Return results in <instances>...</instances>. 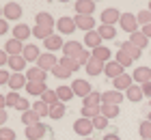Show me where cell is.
Wrapping results in <instances>:
<instances>
[{
  "instance_id": "cell-1",
  "label": "cell",
  "mask_w": 151,
  "mask_h": 140,
  "mask_svg": "<svg viewBox=\"0 0 151 140\" xmlns=\"http://www.w3.org/2000/svg\"><path fill=\"white\" fill-rule=\"evenodd\" d=\"M73 131L78 136H82V138H88L95 131V127H93V121L91 118H78V121L73 123Z\"/></svg>"
},
{
  "instance_id": "cell-2",
  "label": "cell",
  "mask_w": 151,
  "mask_h": 140,
  "mask_svg": "<svg viewBox=\"0 0 151 140\" xmlns=\"http://www.w3.org/2000/svg\"><path fill=\"white\" fill-rule=\"evenodd\" d=\"M119 24H121V30H125V32H129V34L138 32V19H136L134 13H123Z\"/></svg>"
},
{
  "instance_id": "cell-3",
  "label": "cell",
  "mask_w": 151,
  "mask_h": 140,
  "mask_svg": "<svg viewBox=\"0 0 151 140\" xmlns=\"http://www.w3.org/2000/svg\"><path fill=\"white\" fill-rule=\"evenodd\" d=\"M84 52V45L80 43V41H67L65 47H63V56H67V58H76L78 60V56Z\"/></svg>"
},
{
  "instance_id": "cell-4",
  "label": "cell",
  "mask_w": 151,
  "mask_h": 140,
  "mask_svg": "<svg viewBox=\"0 0 151 140\" xmlns=\"http://www.w3.org/2000/svg\"><path fill=\"white\" fill-rule=\"evenodd\" d=\"M47 131H50V127L39 123V125H32V127H26V138L28 140H43V136Z\"/></svg>"
},
{
  "instance_id": "cell-5",
  "label": "cell",
  "mask_w": 151,
  "mask_h": 140,
  "mask_svg": "<svg viewBox=\"0 0 151 140\" xmlns=\"http://www.w3.org/2000/svg\"><path fill=\"white\" fill-rule=\"evenodd\" d=\"M56 65H58L56 56L50 54V52L41 54V56H39V60H37V67H39V69H43V71H52V69L56 67Z\"/></svg>"
},
{
  "instance_id": "cell-6",
  "label": "cell",
  "mask_w": 151,
  "mask_h": 140,
  "mask_svg": "<svg viewBox=\"0 0 151 140\" xmlns=\"http://www.w3.org/2000/svg\"><path fill=\"white\" fill-rule=\"evenodd\" d=\"M56 28H58V32H63V34H71L73 30H78L73 17H67V15H63V17L56 19Z\"/></svg>"
},
{
  "instance_id": "cell-7",
  "label": "cell",
  "mask_w": 151,
  "mask_h": 140,
  "mask_svg": "<svg viewBox=\"0 0 151 140\" xmlns=\"http://www.w3.org/2000/svg\"><path fill=\"white\" fill-rule=\"evenodd\" d=\"M121 15H123V13H119L114 6H110V9H104V11H101V24L114 26L116 22H121Z\"/></svg>"
},
{
  "instance_id": "cell-8",
  "label": "cell",
  "mask_w": 151,
  "mask_h": 140,
  "mask_svg": "<svg viewBox=\"0 0 151 140\" xmlns=\"http://www.w3.org/2000/svg\"><path fill=\"white\" fill-rule=\"evenodd\" d=\"M125 99L121 90H106L101 93V103H108V106H121V101Z\"/></svg>"
},
{
  "instance_id": "cell-9",
  "label": "cell",
  "mask_w": 151,
  "mask_h": 140,
  "mask_svg": "<svg viewBox=\"0 0 151 140\" xmlns=\"http://www.w3.org/2000/svg\"><path fill=\"white\" fill-rule=\"evenodd\" d=\"M71 88H73V93H76V97H88L93 93L91 90V84H88V80H73V84H71Z\"/></svg>"
},
{
  "instance_id": "cell-10",
  "label": "cell",
  "mask_w": 151,
  "mask_h": 140,
  "mask_svg": "<svg viewBox=\"0 0 151 140\" xmlns=\"http://www.w3.org/2000/svg\"><path fill=\"white\" fill-rule=\"evenodd\" d=\"M2 15H4V19H19L22 17V6L17 2H6L2 6Z\"/></svg>"
},
{
  "instance_id": "cell-11",
  "label": "cell",
  "mask_w": 151,
  "mask_h": 140,
  "mask_svg": "<svg viewBox=\"0 0 151 140\" xmlns=\"http://www.w3.org/2000/svg\"><path fill=\"white\" fill-rule=\"evenodd\" d=\"M73 22H76V26H78V28L84 30V34L91 32V30H95V19H93V15H76Z\"/></svg>"
},
{
  "instance_id": "cell-12",
  "label": "cell",
  "mask_w": 151,
  "mask_h": 140,
  "mask_svg": "<svg viewBox=\"0 0 151 140\" xmlns=\"http://www.w3.org/2000/svg\"><path fill=\"white\" fill-rule=\"evenodd\" d=\"M24 47H26V45L22 43V41L9 39V41L4 43V52L9 54V56H22V54H24Z\"/></svg>"
},
{
  "instance_id": "cell-13",
  "label": "cell",
  "mask_w": 151,
  "mask_h": 140,
  "mask_svg": "<svg viewBox=\"0 0 151 140\" xmlns=\"http://www.w3.org/2000/svg\"><path fill=\"white\" fill-rule=\"evenodd\" d=\"M11 30H13V39L22 41V43H24V41L32 34V28H30L28 24H17L15 28H11Z\"/></svg>"
},
{
  "instance_id": "cell-14",
  "label": "cell",
  "mask_w": 151,
  "mask_h": 140,
  "mask_svg": "<svg viewBox=\"0 0 151 140\" xmlns=\"http://www.w3.org/2000/svg\"><path fill=\"white\" fill-rule=\"evenodd\" d=\"M73 9L78 11V15H93L95 2H93V0H78V2L73 4Z\"/></svg>"
},
{
  "instance_id": "cell-15",
  "label": "cell",
  "mask_w": 151,
  "mask_h": 140,
  "mask_svg": "<svg viewBox=\"0 0 151 140\" xmlns=\"http://www.w3.org/2000/svg\"><path fill=\"white\" fill-rule=\"evenodd\" d=\"M26 78H28V82H45L47 80V71L39 69L37 65H32L28 71H26Z\"/></svg>"
},
{
  "instance_id": "cell-16",
  "label": "cell",
  "mask_w": 151,
  "mask_h": 140,
  "mask_svg": "<svg viewBox=\"0 0 151 140\" xmlns=\"http://www.w3.org/2000/svg\"><path fill=\"white\" fill-rule=\"evenodd\" d=\"M43 45H45V50L50 52V54H54L56 50H63V47H65L63 39H60V34H52L50 39H45V41H43Z\"/></svg>"
},
{
  "instance_id": "cell-17",
  "label": "cell",
  "mask_w": 151,
  "mask_h": 140,
  "mask_svg": "<svg viewBox=\"0 0 151 140\" xmlns=\"http://www.w3.org/2000/svg\"><path fill=\"white\" fill-rule=\"evenodd\" d=\"M104 73H106L110 80H116V78H121V75H123V67H121L116 60H110V62H106Z\"/></svg>"
},
{
  "instance_id": "cell-18",
  "label": "cell",
  "mask_w": 151,
  "mask_h": 140,
  "mask_svg": "<svg viewBox=\"0 0 151 140\" xmlns=\"http://www.w3.org/2000/svg\"><path fill=\"white\" fill-rule=\"evenodd\" d=\"M101 41H104V39L99 37L97 30H91V32L84 34V45L91 47V50H97V47H101Z\"/></svg>"
},
{
  "instance_id": "cell-19",
  "label": "cell",
  "mask_w": 151,
  "mask_h": 140,
  "mask_svg": "<svg viewBox=\"0 0 151 140\" xmlns=\"http://www.w3.org/2000/svg\"><path fill=\"white\" fill-rule=\"evenodd\" d=\"M26 84H28L26 73H13L11 80H9V86H11V90H15V93H17L19 88H26Z\"/></svg>"
},
{
  "instance_id": "cell-20",
  "label": "cell",
  "mask_w": 151,
  "mask_h": 140,
  "mask_svg": "<svg viewBox=\"0 0 151 140\" xmlns=\"http://www.w3.org/2000/svg\"><path fill=\"white\" fill-rule=\"evenodd\" d=\"M132 78L136 80L142 86V84H147L151 82V69L149 67H138V69H134V73H132Z\"/></svg>"
},
{
  "instance_id": "cell-21",
  "label": "cell",
  "mask_w": 151,
  "mask_h": 140,
  "mask_svg": "<svg viewBox=\"0 0 151 140\" xmlns=\"http://www.w3.org/2000/svg\"><path fill=\"white\" fill-rule=\"evenodd\" d=\"M119 50H121V52H125V54H127L132 60H138L140 56H142V50H140V47H136V45H132L129 41H123Z\"/></svg>"
},
{
  "instance_id": "cell-22",
  "label": "cell",
  "mask_w": 151,
  "mask_h": 140,
  "mask_svg": "<svg viewBox=\"0 0 151 140\" xmlns=\"http://www.w3.org/2000/svg\"><path fill=\"white\" fill-rule=\"evenodd\" d=\"M45 90H47L45 82H28V84H26V93L32 95V97H41Z\"/></svg>"
},
{
  "instance_id": "cell-23",
  "label": "cell",
  "mask_w": 151,
  "mask_h": 140,
  "mask_svg": "<svg viewBox=\"0 0 151 140\" xmlns=\"http://www.w3.org/2000/svg\"><path fill=\"white\" fill-rule=\"evenodd\" d=\"M112 84H114V90H127L129 86H134V78L132 75H127V73H123L121 78H116V80H112Z\"/></svg>"
},
{
  "instance_id": "cell-24",
  "label": "cell",
  "mask_w": 151,
  "mask_h": 140,
  "mask_svg": "<svg viewBox=\"0 0 151 140\" xmlns=\"http://www.w3.org/2000/svg\"><path fill=\"white\" fill-rule=\"evenodd\" d=\"M37 26L54 28V26H56V19L52 17V13H47V11H39V13H37Z\"/></svg>"
},
{
  "instance_id": "cell-25",
  "label": "cell",
  "mask_w": 151,
  "mask_h": 140,
  "mask_svg": "<svg viewBox=\"0 0 151 140\" xmlns=\"http://www.w3.org/2000/svg\"><path fill=\"white\" fill-rule=\"evenodd\" d=\"M9 67L15 73H22L26 69V58H24V56H9Z\"/></svg>"
},
{
  "instance_id": "cell-26",
  "label": "cell",
  "mask_w": 151,
  "mask_h": 140,
  "mask_svg": "<svg viewBox=\"0 0 151 140\" xmlns=\"http://www.w3.org/2000/svg\"><path fill=\"white\" fill-rule=\"evenodd\" d=\"M104 69H106L104 62H99L97 58H91V60H88V65H86V73L95 78V75H99L101 71H104Z\"/></svg>"
},
{
  "instance_id": "cell-27",
  "label": "cell",
  "mask_w": 151,
  "mask_h": 140,
  "mask_svg": "<svg viewBox=\"0 0 151 140\" xmlns=\"http://www.w3.org/2000/svg\"><path fill=\"white\" fill-rule=\"evenodd\" d=\"M125 97L129 101H134V103H138L142 97H145V93H142V88L138 86V84H134V86H129L127 90H125Z\"/></svg>"
},
{
  "instance_id": "cell-28",
  "label": "cell",
  "mask_w": 151,
  "mask_h": 140,
  "mask_svg": "<svg viewBox=\"0 0 151 140\" xmlns=\"http://www.w3.org/2000/svg\"><path fill=\"white\" fill-rule=\"evenodd\" d=\"M110 56H112V52H110V47H106V45H101V47H97V50H93V58H97L99 62H110Z\"/></svg>"
},
{
  "instance_id": "cell-29",
  "label": "cell",
  "mask_w": 151,
  "mask_h": 140,
  "mask_svg": "<svg viewBox=\"0 0 151 140\" xmlns=\"http://www.w3.org/2000/svg\"><path fill=\"white\" fill-rule=\"evenodd\" d=\"M22 123L26 125V127H32V125H39L41 123V116L37 114L35 110H28V112H24V114H22Z\"/></svg>"
},
{
  "instance_id": "cell-30",
  "label": "cell",
  "mask_w": 151,
  "mask_h": 140,
  "mask_svg": "<svg viewBox=\"0 0 151 140\" xmlns=\"http://www.w3.org/2000/svg\"><path fill=\"white\" fill-rule=\"evenodd\" d=\"M22 56L26 58V62H37V60H39V56H41V52H39V47H37V45H26Z\"/></svg>"
},
{
  "instance_id": "cell-31",
  "label": "cell",
  "mask_w": 151,
  "mask_h": 140,
  "mask_svg": "<svg viewBox=\"0 0 151 140\" xmlns=\"http://www.w3.org/2000/svg\"><path fill=\"white\" fill-rule=\"evenodd\" d=\"M56 95H58V101L60 103H67V101H71L73 99V88L71 86H58L56 88Z\"/></svg>"
},
{
  "instance_id": "cell-32",
  "label": "cell",
  "mask_w": 151,
  "mask_h": 140,
  "mask_svg": "<svg viewBox=\"0 0 151 140\" xmlns=\"http://www.w3.org/2000/svg\"><path fill=\"white\" fill-rule=\"evenodd\" d=\"M129 43H132V45H136V47H140V50H142V47H145V45H149V39L145 37V34H142V30H138V32H134V34H129Z\"/></svg>"
},
{
  "instance_id": "cell-33",
  "label": "cell",
  "mask_w": 151,
  "mask_h": 140,
  "mask_svg": "<svg viewBox=\"0 0 151 140\" xmlns=\"http://www.w3.org/2000/svg\"><path fill=\"white\" fill-rule=\"evenodd\" d=\"M82 106H88V108H99L101 106V93H93L88 95V97H84L82 99Z\"/></svg>"
},
{
  "instance_id": "cell-34",
  "label": "cell",
  "mask_w": 151,
  "mask_h": 140,
  "mask_svg": "<svg viewBox=\"0 0 151 140\" xmlns=\"http://www.w3.org/2000/svg\"><path fill=\"white\" fill-rule=\"evenodd\" d=\"M41 101L47 103L50 108H52V106H56V103H60V101H58V95H56V88H54V90H52V88H47L45 93L41 95Z\"/></svg>"
},
{
  "instance_id": "cell-35",
  "label": "cell",
  "mask_w": 151,
  "mask_h": 140,
  "mask_svg": "<svg viewBox=\"0 0 151 140\" xmlns=\"http://www.w3.org/2000/svg\"><path fill=\"white\" fill-rule=\"evenodd\" d=\"M54 28H45V26H35L32 28V34H35V39H41V41H45V39H50L52 37V32Z\"/></svg>"
},
{
  "instance_id": "cell-36",
  "label": "cell",
  "mask_w": 151,
  "mask_h": 140,
  "mask_svg": "<svg viewBox=\"0 0 151 140\" xmlns=\"http://www.w3.org/2000/svg\"><path fill=\"white\" fill-rule=\"evenodd\" d=\"M58 65H63V67L67 69V71H71V73H73V71H78V69L82 67L76 58H67V56H63V58L58 60Z\"/></svg>"
},
{
  "instance_id": "cell-37",
  "label": "cell",
  "mask_w": 151,
  "mask_h": 140,
  "mask_svg": "<svg viewBox=\"0 0 151 140\" xmlns=\"http://www.w3.org/2000/svg\"><path fill=\"white\" fill-rule=\"evenodd\" d=\"M101 116H106L108 121L110 118L119 116V106H108V103H101Z\"/></svg>"
},
{
  "instance_id": "cell-38",
  "label": "cell",
  "mask_w": 151,
  "mask_h": 140,
  "mask_svg": "<svg viewBox=\"0 0 151 140\" xmlns=\"http://www.w3.org/2000/svg\"><path fill=\"white\" fill-rule=\"evenodd\" d=\"M97 32H99L101 39H114V37H116V28H114V26H106V24H101V26L97 28Z\"/></svg>"
},
{
  "instance_id": "cell-39",
  "label": "cell",
  "mask_w": 151,
  "mask_h": 140,
  "mask_svg": "<svg viewBox=\"0 0 151 140\" xmlns=\"http://www.w3.org/2000/svg\"><path fill=\"white\" fill-rule=\"evenodd\" d=\"M65 114H67V108H65V103H56V106H52V108H50V118H54V121L63 118Z\"/></svg>"
},
{
  "instance_id": "cell-40",
  "label": "cell",
  "mask_w": 151,
  "mask_h": 140,
  "mask_svg": "<svg viewBox=\"0 0 151 140\" xmlns=\"http://www.w3.org/2000/svg\"><path fill=\"white\" fill-rule=\"evenodd\" d=\"M138 134H140V140H151V121H142L138 125Z\"/></svg>"
},
{
  "instance_id": "cell-41",
  "label": "cell",
  "mask_w": 151,
  "mask_h": 140,
  "mask_svg": "<svg viewBox=\"0 0 151 140\" xmlns=\"http://www.w3.org/2000/svg\"><path fill=\"white\" fill-rule=\"evenodd\" d=\"M32 110H35L39 116H50V106H47V103H43L41 99L32 103Z\"/></svg>"
},
{
  "instance_id": "cell-42",
  "label": "cell",
  "mask_w": 151,
  "mask_h": 140,
  "mask_svg": "<svg viewBox=\"0 0 151 140\" xmlns=\"http://www.w3.org/2000/svg\"><path fill=\"white\" fill-rule=\"evenodd\" d=\"M99 114H101V106H99V108L82 106V118H91V121H93V118H95V116H99Z\"/></svg>"
},
{
  "instance_id": "cell-43",
  "label": "cell",
  "mask_w": 151,
  "mask_h": 140,
  "mask_svg": "<svg viewBox=\"0 0 151 140\" xmlns=\"http://www.w3.org/2000/svg\"><path fill=\"white\" fill-rule=\"evenodd\" d=\"M52 75H56L58 80H69V75H71V71H67V69L63 67V65H56L52 69Z\"/></svg>"
},
{
  "instance_id": "cell-44",
  "label": "cell",
  "mask_w": 151,
  "mask_h": 140,
  "mask_svg": "<svg viewBox=\"0 0 151 140\" xmlns=\"http://www.w3.org/2000/svg\"><path fill=\"white\" fill-rule=\"evenodd\" d=\"M114 60H116V62H119V65H121L123 69H125V67H129V65H132V62H134V60H132V58H129V56H127L125 52H121V50H119V52H116V58H114Z\"/></svg>"
},
{
  "instance_id": "cell-45",
  "label": "cell",
  "mask_w": 151,
  "mask_h": 140,
  "mask_svg": "<svg viewBox=\"0 0 151 140\" xmlns=\"http://www.w3.org/2000/svg\"><path fill=\"white\" fill-rule=\"evenodd\" d=\"M136 19H138V24H140V26H149V24H151V11H149V9H145V11H138Z\"/></svg>"
},
{
  "instance_id": "cell-46",
  "label": "cell",
  "mask_w": 151,
  "mask_h": 140,
  "mask_svg": "<svg viewBox=\"0 0 151 140\" xmlns=\"http://www.w3.org/2000/svg\"><path fill=\"white\" fill-rule=\"evenodd\" d=\"M93 127L97 129V131H104V129L108 127V118H106V116H101V114H99V116H95V118H93Z\"/></svg>"
},
{
  "instance_id": "cell-47",
  "label": "cell",
  "mask_w": 151,
  "mask_h": 140,
  "mask_svg": "<svg viewBox=\"0 0 151 140\" xmlns=\"http://www.w3.org/2000/svg\"><path fill=\"white\" fill-rule=\"evenodd\" d=\"M4 97H6V108H15L17 101L22 99V97H19V93H15V90H11V93L4 95Z\"/></svg>"
},
{
  "instance_id": "cell-48",
  "label": "cell",
  "mask_w": 151,
  "mask_h": 140,
  "mask_svg": "<svg viewBox=\"0 0 151 140\" xmlns=\"http://www.w3.org/2000/svg\"><path fill=\"white\" fill-rule=\"evenodd\" d=\"M17 134L11 127H0V140H15Z\"/></svg>"
},
{
  "instance_id": "cell-49",
  "label": "cell",
  "mask_w": 151,
  "mask_h": 140,
  "mask_svg": "<svg viewBox=\"0 0 151 140\" xmlns=\"http://www.w3.org/2000/svg\"><path fill=\"white\" fill-rule=\"evenodd\" d=\"M15 110H19L24 114V112H28V110H32V106H30V101L26 99V97H22V99L17 101V106H15Z\"/></svg>"
},
{
  "instance_id": "cell-50",
  "label": "cell",
  "mask_w": 151,
  "mask_h": 140,
  "mask_svg": "<svg viewBox=\"0 0 151 140\" xmlns=\"http://www.w3.org/2000/svg\"><path fill=\"white\" fill-rule=\"evenodd\" d=\"M91 58H93V54L88 52V50H84V52H82V54L78 56V62H80L82 67H86V65H88V60H91Z\"/></svg>"
},
{
  "instance_id": "cell-51",
  "label": "cell",
  "mask_w": 151,
  "mask_h": 140,
  "mask_svg": "<svg viewBox=\"0 0 151 140\" xmlns=\"http://www.w3.org/2000/svg\"><path fill=\"white\" fill-rule=\"evenodd\" d=\"M9 80H11L9 71H4V69H0V86H2V84H9Z\"/></svg>"
},
{
  "instance_id": "cell-52",
  "label": "cell",
  "mask_w": 151,
  "mask_h": 140,
  "mask_svg": "<svg viewBox=\"0 0 151 140\" xmlns=\"http://www.w3.org/2000/svg\"><path fill=\"white\" fill-rule=\"evenodd\" d=\"M4 65H9V54H6L4 50H0V69H2Z\"/></svg>"
},
{
  "instance_id": "cell-53",
  "label": "cell",
  "mask_w": 151,
  "mask_h": 140,
  "mask_svg": "<svg viewBox=\"0 0 151 140\" xmlns=\"http://www.w3.org/2000/svg\"><path fill=\"white\" fill-rule=\"evenodd\" d=\"M6 30H9V24H6L4 17H0V34H4Z\"/></svg>"
},
{
  "instance_id": "cell-54",
  "label": "cell",
  "mask_w": 151,
  "mask_h": 140,
  "mask_svg": "<svg viewBox=\"0 0 151 140\" xmlns=\"http://www.w3.org/2000/svg\"><path fill=\"white\" fill-rule=\"evenodd\" d=\"M142 93H145V97H151V82H147V84H142Z\"/></svg>"
},
{
  "instance_id": "cell-55",
  "label": "cell",
  "mask_w": 151,
  "mask_h": 140,
  "mask_svg": "<svg viewBox=\"0 0 151 140\" xmlns=\"http://www.w3.org/2000/svg\"><path fill=\"white\" fill-rule=\"evenodd\" d=\"M6 118H9V114H6V110H0V127H4Z\"/></svg>"
},
{
  "instance_id": "cell-56",
  "label": "cell",
  "mask_w": 151,
  "mask_h": 140,
  "mask_svg": "<svg viewBox=\"0 0 151 140\" xmlns=\"http://www.w3.org/2000/svg\"><path fill=\"white\" fill-rule=\"evenodd\" d=\"M101 140H121V136H116L114 131H110V134H106V136L101 138Z\"/></svg>"
},
{
  "instance_id": "cell-57",
  "label": "cell",
  "mask_w": 151,
  "mask_h": 140,
  "mask_svg": "<svg viewBox=\"0 0 151 140\" xmlns=\"http://www.w3.org/2000/svg\"><path fill=\"white\" fill-rule=\"evenodd\" d=\"M140 30H142V34H145L147 39H151V24H149V26H142Z\"/></svg>"
},
{
  "instance_id": "cell-58",
  "label": "cell",
  "mask_w": 151,
  "mask_h": 140,
  "mask_svg": "<svg viewBox=\"0 0 151 140\" xmlns=\"http://www.w3.org/2000/svg\"><path fill=\"white\" fill-rule=\"evenodd\" d=\"M4 108H6V97L0 95V110H4Z\"/></svg>"
},
{
  "instance_id": "cell-59",
  "label": "cell",
  "mask_w": 151,
  "mask_h": 140,
  "mask_svg": "<svg viewBox=\"0 0 151 140\" xmlns=\"http://www.w3.org/2000/svg\"><path fill=\"white\" fill-rule=\"evenodd\" d=\"M147 121H151V112H149V114H147Z\"/></svg>"
},
{
  "instance_id": "cell-60",
  "label": "cell",
  "mask_w": 151,
  "mask_h": 140,
  "mask_svg": "<svg viewBox=\"0 0 151 140\" xmlns=\"http://www.w3.org/2000/svg\"><path fill=\"white\" fill-rule=\"evenodd\" d=\"M82 140H93V138H82Z\"/></svg>"
},
{
  "instance_id": "cell-61",
  "label": "cell",
  "mask_w": 151,
  "mask_h": 140,
  "mask_svg": "<svg viewBox=\"0 0 151 140\" xmlns=\"http://www.w3.org/2000/svg\"><path fill=\"white\" fill-rule=\"evenodd\" d=\"M149 11H151V2H149Z\"/></svg>"
},
{
  "instance_id": "cell-62",
  "label": "cell",
  "mask_w": 151,
  "mask_h": 140,
  "mask_svg": "<svg viewBox=\"0 0 151 140\" xmlns=\"http://www.w3.org/2000/svg\"><path fill=\"white\" fill-rule=\"evenodd\" d=\"M0 13H2V9H0Z\"/></svg>"
},
{
  "instance_id": "cell-63",
  "label": "cell",
  "mask_w": 151,
  "mask_h": 140,
  "mask_svg": "<svg viewBox=\"0 0 151 140\" xmlns=\"http://www.w3.org/2000/svg\"><path fill=\"white\" fill-rule=\"evenodd\" d=\"M149 106H151V101H149Z\"/></svg>"
}]
</instances>
